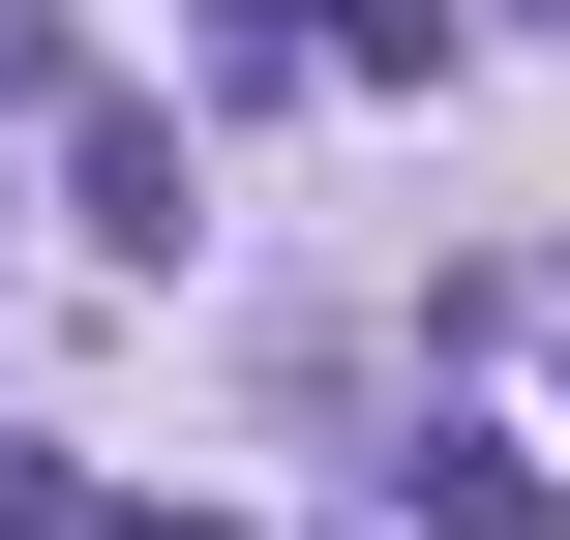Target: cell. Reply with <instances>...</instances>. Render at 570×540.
Masks as SVG:
<instances>
[{"label":"cell","instance_id":"3957f363","mask_svg":"<svg viewBox=\"0 0 570 540\" xmlns=\"http://www.w3.org/2000/svg\"><path fill=\"white\" fill-rule=\"evenodd\" d=\"M331 90H451V0H331Z\"/></svg>","mask_w":570,"mask_h":540},{"label":"cell","instance_id":"6da1fadb","mask_svg":"<svg viewBox=\"0 0 570 540\" xmlns=\"http://www.w3.org/2000/svg\"><path fill=\"white\" fill-rule=\"evenodd\" d=\"M60 180H90V240L180 271V120H150V90H60Z\"/></svg>","mask_w":570,"mask_h":540},{"label":"cell","instance_id":"277c9868","mask_svg":"<svg viewBox=\"0 0 570 540\" xmlns=\"http://www.w3.org/2000/svg\"><path fill=\"white\" fill-rule=\"evenodd\" d=\"M30 90H90V60H60V0H0V120H30Z\"/></svg>","mask_w":570,"mask_h":540},{"label":"cell","instance_id":"7a4b0ae2","mask_svg":"<svg viewBox=\"0 0 570 540\" xmlns=\"http://www.w3.org/2000/svg\"><path fill=\"white\" fill-rule=\"evenodd\" d=\"M391 481H421V540H541V451H511V421H421Z\"/></svg>","mask_w":570,"mask_h":540},{"label":"cell","instance_id":"5b68a950","mask_svg":"<svg viewBox=\"0 0 570 540\" xmlns=\"http://www.w3.org/2000/svg\"><path fill=\"white\" fill-rule=\"evenodd\" d=\"M481 331H570V271H511V301H481Z\"/></svg>","mask_w":570,"mask_h":540}]
</instances>
